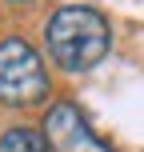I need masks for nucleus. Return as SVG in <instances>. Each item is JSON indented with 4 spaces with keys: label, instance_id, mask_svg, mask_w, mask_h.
<instances>
[{
    "label": "nucleus",
    "instance_id": "f03ea898",
    "mask_svg": "<svg viewBox=\"0 0 144 152\" xmlns=\"http://www.w3.org/2000/svg\"><path fill=\"white\" fill-rule=\"evenodd\" d=\"M48 96H52V76L36 44L24 36H0V104L36 108Z\"/></svg>",
    "mask_w": 144,
    "mask_h": 152
},
{
    "label": "nucleus",
    "instance_id": "39448f33",
    "mask_svg": "<svg viewBox=\"0 0 144 152\" xmlns=\"http://www.w3.org/2000/svg\"><path fill=\"white\" fill-rule=\"evenodd\" d=\"M12 4H32V0H12Z\"/></svg>",
    "mask_w": 144,
    "mask_h": 152
},
{
    "label": "nucleus",
    "instance_id": "20e7f679",
    "mask_svg": "<svg viewBox=\"0 0 144 152\" xmlns=\"http://www.w3.org/2000/svg\"><path fill=\"white\" fill-rule=\"evenodd\" d=\"M0 152H48L40 128L32 124H12V128L0 132Z\"/></svg>",
    "mask_w": 144,
    "mask_h": 152
},
{
    "label": "nucleus",
    "instance_id": "7ed1b4c3",
    "mask_svg": "<svg viewBox=\"0 0 144 152\" xmlns=\"http://www.w3.org/2000/svg\"><path fill=\"white\" fill-rule=\"evenodd\" d=\"M40 136H44L48 152H116L112 144H104V140L92 132L88 116L80 112L76 100H56V104L48 108Z\"/></svg>",
    "mask_w": 144,
    "mask_h": 152
},
{
    "label": "nucleus",
    "instance_id": "f257e3e1",
    "mask_svg": "<svg viewBox=\"0 0 144 152\" xmlns=\"http://www.w3.org/2000/svg\"><path fill=\"white\" fill-rule=\"evenodd\" d=\"M44 48L60 72H92L112 48V24L92 4H60L44 24Z\"/></svg>",
    "mask_w": 144,
    "mask_h": 152
}]
</instances>
